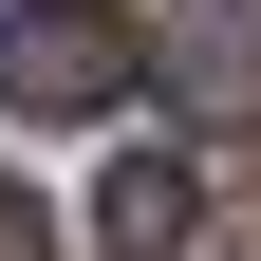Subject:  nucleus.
Instances as JSON below:
<instances>
[{
	"label": "nucleus",
	"mask_w": 261,
	"mask_h": 261,
	"mask_svg": "<svg viewBox=\"0 0 261 261\" xmlns=\"http://www.w3.org/2000/svg\"><path fill=\"white\" fill-rule=\"evenodd\" d=\"M168 112L187 130H261V0H168Z\"/></svg>",
	"instance_id": "2"
},
{
	"label": "nucleus",
	"mask_w": 261,
	"mask_h": 261,
	"mask_svg": "<svg viewBox=\"0 0 261 261\" xmlns=\"http://www.w3.org/2000/svg\"><path fill=\"white\" fill-rule=\"evenodd\" d=\"M112 93H130V19H112V0H19V19H0V112L93 130Z\"/></svg>",
	"instance_id": "1"
},
{
	"label": "nucleus",
	"mask_w": 261,
	"mask_h": 261,
	"mask_svg": "<svg viewBox=\"0 0 261 261\" xmlns=\"http://www.w3.org/2000/svg\"><path fill=\"white\" fill-rule=\"evenodd\" d=\"M187 224H205V168H187V149H130V168L93 187V243L112 261H187Z\"/></svg>",
	"instance_id": "3"
},
{
	"label": "nucleus",
	"mask_w": 261,
	"mask_h": 261,
	"mask_svg": "<svg viewBox=\"0 0 261 261\" xmlns=\"http://www.w3.org/2000/svg\"><path fill=\"white\" fill-rule=\"evenodd\" d=\"M0 261H56V224H38V187L0 168Z\"/></svg>",
	"instance_id": "4"
}]
</instances>
